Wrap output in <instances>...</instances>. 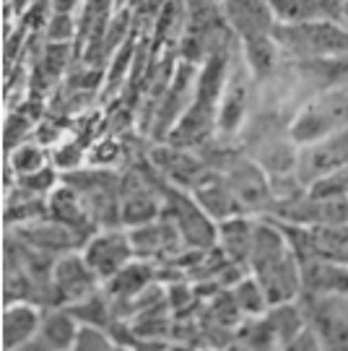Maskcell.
Here are the masks:
<instances>
[{
	"label": "cell",
	"mask_w": 348,
	"mask_h": 351,
	"mask_svg": "<svg viewBox=\"0 0 348 351\" xmlns=\"http://www.w3.org/2000/svg\"><path fill=\"white\" fill-rule=\"evenodd\" d=\"M255 229H258V216L239 213L232 219L219 221V247L229 255L232 263L249 265L252 245H255Z\"/></svg>",
	"instance_id": "obj_17"
},
{
	"label": "cell",
	"mask_w": 348,
	"mask_h": 351,
	"mask_svg": "<svg viewBox=\"0 0 348 351\" xmlns=\"http://www.w3.org/2000/svg\"><path fill=\"white\" fill-rule=\"evenodd\" d=\"M245 112H247V78H245V73L232 68L221 101H219V133L234 136L242 128Z\"/></svg>",
	"instance_id": "obj_20"
},
{
	"label": "cell",
	"mask_w": 348,
	"mask_h": 351,
	"mask_svg": "<svg viewBox=\"0 0 348 351\" xmlns=\"http://www.w3.org/2000/svg\"><path fill=\"white\" fill-rule=\"evenodd\" d=\"M62 182L71 185L78 193V198L88 208L94 224L99 229H117L120 221V182L123 175H117L112 167H81L73 172H65Z\"/></svg>",
	"instance_id": "obj_3"
},
{
	"label": "cell",
	"mask_w": 348,
	"mask_h": 351,
	"mask_svg": "<svg viewBox=\"0 0 348 351\" xmlns=\"http://www.w3.org/2000/svg\"><path fill=\"white\" fill-rule=\"evenodd\" d=\"M65 310L73 315L81 326H94V328H104V330H107L114 320L112 302H110V297H107V291H104V289L94 291L91 297L75 302V304H68Z\"/></svg>",
	"instance_id": "obj_26"
},
{
	"label": "cell",
	"mask_w": 348,
	"mask_h": 351,
	"mask_svg": "<svg viewBox=\"0 0 348 351\" xmlns=\"http://www.w3.org/2000/svg\"><path fill=\"white\" fill-rule=\"evenodd\" d=\"M52 13H78L84 0H50Z\"/></svg>",
	"instance_id": "obj_38"
},
{
	"label": "cell",
	"mask_w": 348,
	"mask_h": 351,
	"mask_svg": "<svg viewBox=\"0 0 348 351\" xmlns=\"http://www.w3.org/2000/svg\"><path fill=\"white\" fill-rule=\"evenodd\" d=\"M86 263L91 265V271L99 276V281H110L117 276L127 263L136 261V252L130 245V234L125 226L117 229H99L94 237L88 239L86 245L81 247Z\"/></svg>",
	"instance_id": "obj_10"
},
{
	"label": "cell",
	"mask_w": 348,
	"mask_h": 351,
	"mask_svg": "<svg viewBox=\"0 0 348 351\" xmlns=\"http://www.w3.org/2000/svg\"><path fill=\"white\" fill-rule=\"evenodd\" d=\"M42 313L34 302H13L3 313V349L13 351L39 336Z\"/></svg>",
	"instance_id": "obj_18"
},
{
	"label": "cell",
	"mask_w": 348,
	"mask_h": 351,
	"mask_svg": "<svg viewBox=\"0 0 348 351\" xmlns=\"http://www.w3.org/2000/svg\"><path fill=\"white\" fill-rule=\"evenodd\" d=\"M13 195L5 203V213H3V221L5 226H21L29 224V221H37V219H45L47 216V198H39V195H32L21 188H13Z\"/></svg>",
	"instance_id": "obj_25"
},
{
	"label": "cell",
	"mask_w": 348,
	"mask_h": 351,
	"mask_svg": "<svg viewBox=\"0 0 348 351\" xmlns=\"http://www.w3.org/2000/svg\"><path fill=\"white\" fill-rule=\"evenodd\" d=\"M13 351H55V349H52L42 336H34L32 341H26L24 346H18V349H13Z\"/></svg>",
	"instance_id": "obj_39"
},
{
	"label": "cell",
	"mask_w": 348,
	"mask_h": 351,
	"mask_svg": "<svg viewBox=\"0 0 348 351\" xmlns=\"http://www.w3.org/2000/svg\"><path fill=\"white\" fill-rule=\"evenodd\" d=\"M224 172L234 188L236 201L242 203V211L258 219L273 216L278 208V198L260 164L249 162V159H234L229 167H224Z\"/></svg>",
	"instance_id": "obj_9"
},
{
	"label": "cell",
	"mask_w": 348,
	"mask_h": 351,
	"mask_svg": "<svg viewBox=\"0 0 348 351\" xmlns=\"http://www.w3.org/2000/svg\"><path fill=\"white\" fill-rule=\"evenodd\" d=\"M127 234H130V245H133L136 258L151 261L156 265L169 263L187 250L179 229L166 216H159L156 221H149V224L133 226V229H127Z\"/></svg>",
	"instance_id": "obj_11"
},
{
	"label": "cell",
	"mask_w": 348,
	"mask_h": 351,
	"mask_svg": "<svg viewBox=\"0 0 348 351\" xmlns=\"http://www.w3.org/2000/svg\"><path fill=\"white\" fill-rule=\"evenodd\" d=\"M13 234L16 239L26 242L29 247H34L39 252H47V255H55V252H73L84 247V239L78 237L75 232H71L68 226L58 224L52 219H37V221H29V224L13 226Z\"/></svg>",
	"instance_id": "obj_16"
},
{
	"label": "cell",
	"mask_w": 348,
	"mask_h": 351,
	"mask_svg": "<svg viewBox=\"0 0 348 351\" xmlns=\"http://www.w3.org/2000/svg\"><path fill=\"white\" fill-rule=\"evenodd\" d=\"M110 349H112V341L104 336V328H94V326L78 328L73 351H110Z\"/></svg>",
	"instance_id": "obj_36"
},
{
	"label": "cell",
	"mask_w": 348,
	"mask_h": 351,
	"mask_svg": "<svg viewBox=\"0 0 348 351\" xmlns=\"http://www.w3.org/2000/svg\"><path fill=\"white\" fill-rule=\"evenodd\" d=\"M299 304L325 351H348V297L301 294Z\"/></svg>",
	"instance_id": "obj_8"
},
{
	"label": "cell",
	"mask_w": 348,
	"mask_h": 351,
	"mask_svg": "<svg viewBox=\"0 0 348 351\" xmlns=\"http://www.w3.org/2000/svg\"><path fill=\"white\" fill-rule=\"evenodd\" d=\"M219 8L236 39L273 34L278 24L268 0H219Z\"/></svg>",
	"instance_id": "obj_13"
},
{
	"label": "cell",
	"mask_w": 348,
	"mask_h": 351,
	"mask_svg": "<svg viewBox=\"0 0 348 351\" xmlns=\"http://www.w3.org/2000/svg\"><path fill=\"white\" fill-rule=\"evenodd\" d=\"M156 182H159V190H162V203H164L162 216L174 221V226L179 229V234L185 239L187 250L213 247L219 242V224L200 208L195 195L190 190L177 188L172 182H166L159 172H156Z\"/></svg>",
	"instance_id": "obj_5"
},
{
	"label": "cell",
	"mask_w": 348,
	"mask_h": 351,
	"mask_svg": "<svg viewBox=\"0 0 348 351\" xmlns=\"http://www.w3.org/2000/svg\"><path fill=\"white\" fill-rule=\"evenodd\" d=\"M120 156H123L120 141L112 138V136H104V138H99L88 149L86 164L88 167H114V164L120 162Z\"/></svg>",
	"instance_id": "obj_35"
},
{
	"label": "cell",
	"mask_w": 348,
	"mask_h": 351,
	"mask_svg": "<svg viewBox=\"0 0 348 351\" xmlns=\"http://www.w3.org/2000/svg\"><path fill=\"white\" fill-rule=\"evenodd\" d=\"M247 268L249 276L262 287L271 307L284 304V302H297L304 291L301 263H299L297 252L291 250L284 232L268 216L258 219L255 245H252Z\"/></svg>",
	"instance_id": "obj_1"
},
{
	"label": "cell",
	"mask_w": 348,
	"mask_h": 351,
	"mask_svg": "<svg viewBox=\"0 0 348 351\" xmlns=\"http://www.w3.org/2000/svg\"><path fill=\"white\" fill-rule=\"evenodd\" d=\"M278 47L299 60L348 58V26L333 19H314L301 24H275Z\"/></svg>",
	"instance_id": "obj_2"
},
{
	"label": "cell",
	"mask_w": 348,
	"mask_h": 351,
	"mask_svg": "<svg viewBox=\"0 0 348 351\" xmlns=\"http://www.w3.org/2000/svg\"><path fill=\"white\" fill-rule=\"evenodd\" d=\"M156 271H159V265L156 263L136 258L133 263L125 265L117 276H112L110 281H104L101 289L107 291V297H110L112 302L133 300V297H138L143 289H149L151 284H156V281H159Z\"/></svg>",
	"instance_id": "obj_19"
},
{
	"label": "cell",
	"mask_w": 348,
	"mask_h": 351,
	"mask_svg": "<svg viewBox=\"0 0 348 351\" xmlns=\"http://www.w3.org/2000/svg\"><path fill=\"white\" fill-rule=\"evenodd\" d=\"M73 58H75V45H52V42H45L42 55L37 58V65L58 81L68 71V65L73 63Z\"/></svg>",
	"instance_id": "obj_32"
},
{
	"label": "cell",
	"mask_w": 348,
	"mask_h": 351,
	"mask_svg": "<svg viewBox=\"0 0 348 351\" xmlns=\"http://www.w3.org/2000/svg\"><path fill=\"white\" fill-rule=\"evenodd\" d=\"M232 294H234L236 304H239V310L245 313V317H262V315L271 310V302L265 297V291H262V287L252 276L242 278V281L232 289Z\"/></svg>",
	"instance_id": "obj_29"
},
{
	"label": "cell",
	"mask_w": 348,
	"mask_h": 351,
	"mask_svg": "<svg viewBox=\"0 0 348 351\" xmlns=\"http://www.w3.org/2000/svg\"><path fill=\"white\" fill-rule=\"evenodd\" d=\"M101 281L86 263L84 252H65L52 265L50 281V304L52 307H68L75 302L86 300L94 291H99Z\"/></svg>",
	"instance_id": "obj_7"
},
{
	"label": "cell",
	"mask_w": 348,
	"mask_h": 351,
	"mask_svg": "<svg viewBox=\"0 0 348 351\" xmlns=\"http://www.w3.org/2000/svg\"><path fill=\"white\" fill-rule=\"evenodd\" d=\"M39 336L50 343L55 351H65L75 343L78 336V320L65 307H52L50 313L42 315Z\"/></svg>",
	"instance_id": "obj_23"
},
{
	"label": "cell",
	"mask_w": 348,
	"mask_h": 351,
	"mask_svg": "<svg viewBox=\"0 0 348 351\" xmlns=\"http://www.w3.org/2000/svg\"><path fill=\"white\" fill-rule=\"evenodd\" d=\"M42 34H45V42H52V45H75L78 42L75 13H52Z\"/></svg>",
	"instance_id": "obj_33"
},
{
	"label": "cell",
	"mask_w": 348,
	"mask_h": 351,
	"mask_svg": "<svg viewBox=\"0 0 348 351\" xmlns=\"http://www.w3.org/2000/svg\"><path fill=\"white\" fill-rule=\"evenodd\" d=\"M47 219H52V221H58V224H62V226H68L71 232H75L78 237L84 239V245L99 232V226L94 224L88 208L84 206V201L78 198V193H75L71 185H65V182H60V185L50 193V198H47Z\"/></svg>",
	"instance_id": "obj_15"
},
{
	"label": "cell",
	"mask_w": 348,
	"mask_h": 351,
	"mask_svg": "<svg viewBox=\"0 0 348 351\" xmlns=\"http://www.w3.org/2000/svg\"><path fill=\"white\" fill-rule=\"evenodd\" d=\"M348 128V86L325 88L320 97L307 101L291 120L288 136L299 149L330 138Z\"/></svg>",
	"instance_id": "obj_4"
},
{
	"label": "cell",
	"mask_w": 348,
	"mask_h": 351,
	"mask_svg": "<svg viewBox=\"0 0 348 351\" xmlns=\"http://www.w3.org/2000/svg\"><path fill=\"white\" fill-rule=\"evenodd\" d=\"M62 182V172L55 167V164H47L32 175H24L16 180V188L26 190L32 195H39V198H50V193Z\"/></svg>",
	"instance_id": "obj_31"
},
{
	"label": "cell",
	"mask_w": 348,
	"mask_h": 351,
	"mask_svg": "<svg viewBox=\"0 0 348 351\" xmlns=\"http://www.w3.org/2000/svg\"><path fill=\"white\" fill-rule=\"evenodd\" d=\"M162 190L156 182V169L151 162L136 164L123 172L120 182V221L125 229L149 224L162 216Z\"/></svg>",
	"instance_id": "obj_6"
},
{
	"label": "cell",
	"mask_w": 348,
	"mask_h": 351,
	"mask_svg": "<svg viewBox=\"0 0 348 351\" xmlns=\"http://www.w3.org/2000/svg\"><path fill=\"white\" fill-rule=\"evenodd\" d=\"M195 195V201L200 203V208L211 216L213 221H224V219H232V216H239L242 211V203L236 201L234 188L229 182L224 169H216V167H208L200 180L192 185L190 190Z\"/></svg>",
	"instance_id": "obj_14"
},
{
	"label": "cell",
	"mask_w": 348,
	"mask_h": 351,
	"mask_svg": "<svg viewBox=\"0 0 348 351\" xmlns=\"http://www.w3.org/2000/svg\"><path fill=\"white\" fill-rule=\"evenodd\" d=\"M284 351H325V349L323 343H320V339H317V333H314V328L307 326L297 339L284 346Z\"/></svg>",
	"instance_id": "obj_37"
},
{
	"label": "cell",
	"mask_w": 348,
	"mask_h": 351,
	"mask_svg": "<svg viewBox=\"0 0 348 351\" xmlns=\"http://www.w3.org/2000/svg\"><path fill=\"white\" fill-rule=\"evenodd\" d=\"M262 317L268 320V326L273 328V333L278 336V341H281L284 346L291 343L304 328L310 326V323H307V315H304V310H301V304H297V302L273 304Z\"/></svg>",
	"instance_id": "obj_24"
},
{
	"label": "cell",
	"mask_w": 348,
	"mask_h": 351,
	"mask_svg": "<svg viewBox=\"0 0 348 351\" xmlns=\"http://www.w3.org/2000/svg\"><path fill=\"white\" fill-rule=\"evenodd\" d=\"M149 162L156 167V172L166 182L185 190H192L200 175L208 169V164L192 149H182V146H172V143H156L149 154Z\"/></svg>",
	"instance_id": "obj_12"
},
{
	"label": "cell",
	"mask_w": 348,
	"mask_h": 351,
	"mask_svg": "<svg viewBox=\"0 0 348 351\" xmlns=\"http://www.w3.org/2000/svg\"><path fill=\"white\" fill-rule=\"evenodd\" d=\"M226 351H284V343L278 341L265 317H247L236 328L234 341Z\"/></svg>",
	"instance_id": "obj_22"
},
{
	"label": "cell",
	"mask_w": 348,
	"mask_h": 351,
	"mask_svg": "<svg viewBox=\"0 0 348 351\" xmlns=\"http://www.w3.org/2000/svg\"><path fill=\"white\" fill-rule=\"evenodd\" d=\"M307 195L312 198H346L348 195V164L340 167L330 175L314 180L310 188H307Z\"/></svg>",
	"instance_id": "obj_34"
},
{
	"label": "cell",
	"mask_w": 348,
	"mask_h": 351,
	"mask_svg": "<svg viewBox=\"0 0 348 351\" xmlns=\"http://www.w3.org/2000/svg\"><path fill=\"white\" fill-rule=\"evenodd\" d=\"M5 164L16 172V180H18V177L32 175V172H37L42 167L52 164V156H50V149L42 146L39 141H26V143H21L18 149H13L8 154V162Z\"/></svg>",
	"instance_id": "obj_28"
},
{
	"label": "cell",
	"mask_w": 348,
	"mask_h": 351,
	"mask_svg": "<svg viewBox=\"0 0 348 351\" xmlns=\"http://www.w3.org/2000/svg\"><path fill=\"white\" fill-rule=\"evenodd\" d=\"M278 24H301L314 19H327L323 0H268Z\"/></svg>",
	"instance_id": "obj_27"
},
{
	"label": "cell",
	"mask_w": 348,
	"mask_h": 351,
	"mask_svg": "<svg viewBox=\"0 0 348 351\" xmlns=\"http://www.w3.org/2000/svg\"><path fill=\"white\" fill-rule=\"evenodd\" d=\"M211 3H219V0H211Z\"/></svg>",
	"instance_id": "obj_40"
},
{
	"label": "cell",
	"mask_w": 348,
	"mask_h": 351,
	"mask_svg": "<svg viewBox=\"0 0 348 351\" xmlns=\"http://www.w3.org/2000/svg\"><path fill=\"white\" fill-rule=\"evenodd\" d=\"M239 47H242V58H245V65H247L249 75L255 81H262L275 71V63H278V42H275L273 34H262V37H247L239 39Z\"/></svg>",
	"instance_id": "obj_21"
},
{
	"label": "cell",
	"mask_w": 348,
	"mask_h": 351,
	"mask_svg": "<svg viewBox=\"0 0 348 351\" xmlns=\"http://www.w3.org/2000/svg\"><path fill=\"white\" fill-rule=\"evenodd\" d=\"M37 120L29 112L13 107L11 112L5 114V128H3V146H5V154H11L13 149H18L21 143H26V138L32 133H37Z\"/></svg>",
	"instance_id": "obj_30"
}]
</instances>
